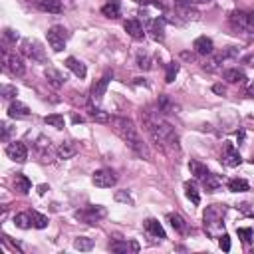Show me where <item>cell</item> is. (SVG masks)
I'll return each instance as SVG.
<instances>
[{
    "instance_id": "obj_16",
    "label": "cell",
    "mask_w": 254,
    "mask_h": 254,
    "mask_svg": "<svg viewBox=\"0 0 254 254\" xmlns=\"http://www.w3.org/2000/svg\"><path fill=\"white\" fill-rule=\"evenodd\" d=\"M66 66H68V68H70V70H72V72H74L79 79H83V78L88 76V68H86V64H81L78 58H72V56H70V58L66 60Z\"/></svg>"
},
{
    "instance_id": "obj_42",
    "label": "cell",
    "mask_w": 254,
    "mask_h": 254,
    "mask_svg": "<svg viewBox=\"0 0 254 254\" xmlns=\"http://www.w3.org/2000/svg\"><path fill=\"white\" fill-rule=\"evenodd\" d=\"M0 95H2L4 99H12V97L18 95V92H16L14 86H2V90H0Z\"/></svg>"
},
{
    "instance_id": "obj_41",
    "label": "cell",
    "mask_w": 254,
    "mask_h": 254,
    "mask_svg": "<svg viewBox=\"0 0 254 254\" xmlns=\"http://www.w3.org/2000/svg\"><path fill=\"white\" fill-rule=\"evenodd\" d=\"M115 201L125 203V205H133V199H131V195L127 193V190H117V193H115Z\"/></svg>"
},
{
    "instance_id": "obj_38",
    "label": "cell",
    "mask_w": 254,
    "mask_h": 254,
    "mask_svg": "<svg viewBox=\"0 0 254 254\" xmlns=\"http://www.w3.org/2000/svg\"><path fill=\"white\" fill-rule=\"evenodd\" d=\"M177 74H179V64H177V62H171V64L167 66V76H165V79H167L169 83H171V81L175 79Z\"/></svg>"
},
{
    "instance_id": "obj_28",
    "label": "cell",
    "mask_w": 254,
    "mask_h": 254,
    "mask_svg": "<svg viewBox=\"0 0 254 254\" xmlns=\"http://www.w3.org/2000/svg\"><path fill=\"white\" fill-rule=\"evenodd\" d=\"M14 187H16V190H20V193H28V190L32 189V183H30V179L26 175L18 173L16 179H14Z\"/></svg>"
},
{
    "instance_id": "obj_29",
    "label": "cell",
    "mask_w": 254,
    "mask_h": 254,
    "mask_svg": "<svg viewBox=\"0 0 254 254\" xmlns=\"http://www.w3.org/2000/svg\"><path fill=\"white\" fill-rule=\"evenodd\" d=\"M228 189L232 190V193H244V190L250 189V185H248L246 179H230L228 181Z\"/></svg>"
},
{
    "instance_id": "obj_19",
    "label": "cell",
    "mask_w": 254,
    "mask_h": 254,
    "mask_svg": "<svg viewBox=\"0 0 254 254\" xmlns=\"http://www.w3.org/2000/svg\"><path fill=\"white\" fill-rule=\"evenodd\" d=\"M101 14L105 16V18H119L121 16V6H119V2L117 0H110L108 4H103L101 6Z\"/></svg>"
},
{
    "instance_id": "obj_40",
    "label": "cell",
    "mask_w": 254,
    "mask_h": 254,
    "mask_svg": "<svg viewBox=\"0 0 254 254\" xmlns=\"http://www.w3.org/2000/svg\"><path fill=\"white\" fill-rule=\"evenodd\" d=\"M90 115L95 119V121H99V123H105V121H110V115L105 113L103 110H95V108H92L90 110Z\"/></svg>"
},
{
    "instance_id": "obj_43",
    "label": "cell",
    "mask_w": 254,
    "mask_h": 254,
    "mask_svg": "<svg viewBox=\"0 0 254 254\" xmlns=\"http://www.w3.org/2000/svg\"><path fill=\"white\" fill-rule=\"evenodd\" d=\"M4 40L8 42V44H16V40H18V32H14L12 28H6V30H4Z\"/></svg>"
},
{
    "instance_id": "obj_52",
    "label": "cell",
    "mask_w": 254,
    "mask_h": 254,
    "mask_svg": "<svg viewBox=\"0 0 254 254\" xmlns=\"http://www.w3.org/2000/svg\"><path fill=\"white\" fill-rule=\"evenodd\" d=\"M193 2H199V4H208V2H213V0H193Z\"/></svg>"
},
{
    "instance_id": "obj_11",
    "label": "cell",
    "mask_w": 254,
    "mask_h": 254,
    "mask_svg": "<svg viewBox=\"0 0 254 254\" xmlns=\"http://www.w3.org/2000/svg\"><path fill=\"white\" fill-rule=\"evenodd\" d=\"M222 159H224V163L228 167H238L242 163L240 153L235 149V145H232V143H224V155H222Z\"/></svg>"
},
{
    "instance_id": "obj_20",
    "label": "cell",
    "mask_w": 254,
    "mask_h": 254,
    "mask_svg": "<svg viewBox=\"0 0 254 254\" xmlns=\"http://www.w3.org/2000/svg\"><path fill=\"white\" fill-rule=\"evenodd\" d=\"M44 76H46L48 83H50V86H54V88H62L64 83H66V78H64L58 70H54V68H46Z\"/></svg>"
},
{
    "instance_id": "obj_6",
    "label": "cell",
    "mask_w": 254,
    "mask_h": 254,
    "mask_svg": "<svg viewBox=\"0 0 254 254\" xmlns=\"http://www.w3.org/2000/svg\"><path fill=\"white\" fill-rule=\"evenodd\" d=\"M2 62H4V68H6L10 74H14V76H24L26 66H24L22 58H20L18 54L8 52V50L4 48V50H2Z\"/></svg>"
},
{
    "instance_id": "obj_3",
    "label": "cell",
    "mask_w": 254,
    "mask_h": 254,
    "mask_svg": "<svg viewBox=\"0 0 254 254\" xmlns=\"http://www.w3.org/2000/svg\"><path fill=\"white\" fill-rule=\"evenodd\" d=\"M222 217H224V208L221 205H213L205 210V230L208 235H217V230L222 228Z\"/></svg>"
},
{
    "instance_id": "obj_9",
    "label": "cell",
    "mask_w": 254,
    "mask_h": 254,
    "mask_svg": "<svg viewBox=\"0 0 254 254\" xmlns=\"http://www.w3.org/2000/svg\"><path fill=\"white\" fill-rule=\"evenodd\" d=\"M6 155L16 161V163H24L28 159V149H26V145L22 141H12L8 147H6Z\"/></svg>"
},
{
    "instance_id": "obj_50",
    "label": "cell",
    "mask_w": 254,
    "mask_h": 254,
    "mask_svg": "<svg viewBox=\"0 0 254 254\" xmlns=\"http://www.w3.org/2000/svg\"><path fill=\"white\" fill-rule=\"evenodd\" d=\"M246 94L250 95V97H254V81L250 83V86H248V90H246Z\"/></svg>"
},
{
    "instance_id": "obj_5",
    "label": "cell",
    "mask_w": 254,
    "mask_h": 254,
    "mask_svg": "<svg viewBox=\"0 0 254 254\" xmlns=\"http://www.w3.org/2000/svg\"><path fill=\"white\" fill-rule=\"evenodd\" d=\"M22 54L26 56V58H30V60H34V62H40V64H46V52H44V48H42V44L38 40H22Z\"/></svg>"
},
{
    "instance_id": "obj_37",
    "label": "cell",
    "mask_w": 254,
    "mask_h": 254,
    "mask_svg": "<svg viewBox=\"0 0 254 254\" xmlns=\"http://www.w3.org/2000/svg\"><path fill=\"white\" fill-rule=\"evenodd\" d=\"M36 149L42 153V157H46V155L50 153V139H46V137H40V139H38V143H36Z\"/></svg>"
},
{
    "instance_id": "obj_4",
    "label": "cell",
    "mask_w": 254,
    "mask_h": 254,
    "mask_svg": "<svg viewBox=\"0 0 254 254\" xmlns=\"http://www.w3.org/2000/svg\"><path fill=\"white\" fill-rule=\"evenodd\" d=\"M105 215H108V210H105V206H101V205L86 206V208H79L74 213V217L79 222H86V224H97Z\"/></svg>"
},
{
    "instance_id": "obj_25",
    "label": "cell",
    "mask_w": 254,
    "mask_h": 254,
    "mask_svg": "<svg viewBox=\"0 0 254 254\" xmlns=\"http://www.w3.org/2000/svg\"><path fill=\"white\" fill-rule=\"evenodd\" d=\"M189 171H190V175H195L197 179H205L208 175V169L203 163H199V161H189Z\"/></svg>"
},
{
    "instance_id": "obj_14",
    "label": "cell",
    "mask_w": 254,
    "mask_h": 254,
    "mask_svg": "<svg viewBox=\"0 0 254 254\" xmlns=\"http://www.w3.org/2000/svg\"><path fill=\"white\" fill-rule=\"evenodd\" d=\"M56 153H58V157L60 159H72V157H76V153H78V145L74 143V141H64L58 149H56Z\"/></svg>"
},
{
    "instance_id": "obj_23",
    "label": "cell",
    "mask_w": 254,
    "mask_h": 254,
    "mask_svg": "<svg viewBox=\"0 0 254 254\" xmlns=\"http://www.w3.org/2000/svg\"><path fill=\"white\" fill-rule=\"evenodd\" d=\"M169 222H171V226L175 228V232H179V235H187L189 232V224L181 215H169Z\"/></svg>"
},
{
    "instance_id": "obj_21",
    "label": "cell",
    "mask_w": 254,
    "mask_h": 254,
    "mask_svg": "<svg viewBox=\"0 0 254 254\" xmlns=\"http://www.w3.org/2000/svg\"><path fill=\"white\" fill-rule=\"evenodd\" d=\"M157 110L159 111H163V113H177V105L169 99V95H159V99H157Z\"/></svg>"
},
{
    "instance_id": "obj_8",
    "label": "cell",
    "mask_w": 254,
    "mask_h": 254,
    "mask_svg": "<svg viewBox=\"0 0 254 254\" xmlns=\"http://www.w3.org/2000/svg\"><path fill=\"white\" fill-rule=\"evenodd\" d=\"M92 181L99 189H111L117 183V177H115V173L111 171V169H99V171L94 173Z\"/></svg>"
},
{
    "instance_id": "obj_33",
    "label": "cell",
    "mask_w": 254,
    "mask_h": 254,
    "mask_svg": "<svg viewBox=\"0 0 254 254\" xmlns=\"http://www.w3.org/2000/svg\"><path fill=\"white\" fill-rule=\"evenodd\" d=\"M153 60H151V56L147 54V52H139L137 54V68H141V70H151L153 66Z\"/></svg>"
},
{
    "instance_id": "obj_27",
    "label": "cell",
    "mask_w": 254,
    "mask_h": 254,
    "mask_svg": "<svg viewBox=\"0 0 254 254\" xmlns=\"http://www.w3.org/2000/svg\"><path fill=\"white\" fill-rule=\"evenodd\" d=\"M185 195L193 205H201V195H199L195 183H185Z\"/></svg>"
},
{
    "instance_id": "obj_34",
    "label": "cell",
    "mask_w": 254,
    "mask_h": 254,
    "mask_svg": "<svg viewBox=\"0 0 254 254\" xmlns=\"http://www.w3.org/2000/svg\"><path fill=\"white\" fill-rule=\"evenodd\" d=\"M30 217H32V226H36V228H46L48 226V217L38 213V210H32Z\"/></svg>"
},
{
    "instance_id": "obj_49",
    "label": "cell",
    "mask_w": 254,
    "mask_h": 254,
    "mask_svg": "<svg viewBox=\"0 0 254 254\" xmlns=\"http://www.w3.org/2000/svg\"><path fill=\"white\" fill-rule=\"evenodd\" d=\"M213 92H215V94H219V95H224V92H226V90H224V86H215V88H213Z\"/></svg>"
},
{
    "instance_id": "obj_24",
    "label": "cell",
    "mask_w": 254,
    "mask_h": 254,
    "mask_svg": "<svg viewBox=\"0 0 254 254\" xmlns=\"http://www.w3.org/2000/svg\"><path fill=\"white\" fill-rule=\"evenodd\" d=\"M149 32H151V36H153V40H157V42H161L163 38H165V24H163V20H151L149 22Z\"/></svg>"
},
{
    "instance_id": "obj_39",
    "label": "cell",
    "mask_w": 254,
    "mask_h": 254,
    "mask_svg": "<svg viewBox=\"0 0 254 254\" xmlns=\"http://www.w3.org/2000/svg\"><path fill=\"white\" fill-rule=\"evenodd\" d=\"M237 232H238V238H240L242 242H246V244L252 242V238H254V230H252V228H238Z\"/></svg>"
},
{
    "instance_id": "obj_32",
    "label": "cell",
    "mask_w": 254,
    "mask_h": 254,
    "mask_svg": "<svg viewBox=\"0 0 254 254\" xmlns=\"http://www.w3.org/2000/svg\"><path fill=\"white\" fill-rule=\"evenodd\" d=\"M230 22L235 24L237 28L240 26V28H250L248 26V20H246V12H232L230 14Z\"/></svg>"
},
{
    "instance_id": "obj_2",
    "label": "cell",
    "mask_w": 254,
    "mask_h": 254,
    "mask_svg": "<svg viewBox=\"0 0 254 254\" xmlns=\"http://www.w3.org/2000/svg\"><path fill=\"white\" fill-rule=\"evenodd\" d=\"M111 125H113V131L125 141V145L129 147L135 155H139V157H143L147 161L151 159L149 147L143 143V139H141V135L137 131V127H135V123L131 119H127V117H113Z\"/></svg>"
},
{
    "instance_id": "obj_48",
    "label": "cell",
    "mask_w": 254,
    "mask_h": 254,
    "mask_svg": "<svg viewBox=\"0 0 254 254\" xmlns=\"http://www.w3.org/2000/svg\"><path fill=\"white\" fill-rule=\"evenodd\" d=\"M246 20H248V26H250V28H254V10L246 14Z\"/></svg>"
},
{
    "instance_id": "obj_10",
    "label": "cell",
    "mask_w": 254,
    "mask_h": 254,
    "mask_svg": "<svg viewBox=\"0 0 254 254\" xmlns=\"http://www.w3.org/2000/svg\"><path fill=\"white\" fill-rule=\"evenodd\" d=\"M110 79H111V76L105 74L101 79H97L94 86H92V101H94V103H99V101L103 99L105 90H108V86H110Z\"/></svg>"
},
{
    "instance_id": "obj_1",
    "label": "cell",
    "mask_w": 254,
    "mask_h": 254,
    "mask_svg": "<svg viewBox=\"0 0 254 254\" xmlns=\"http://www.w3.org/2000/svg\"><path fill=\"white\" fill-rule=\"evenodd\" d=\"M143 121H145V127L149 131L151 139L157 143V147H161L163 151L179 149V137L175 129L159 115V111H145Z\"/></svg>"
},
{
    "instance_id": "obj_36",
    "label": "cell",
    "mask_w": 254,
    "mask_h": 254,
    "mask_svg": "<svg viewBox=\"0 0 254 254\" xmlns=\"http://www.w3.org/2000/svg\"><path fill=\"white\" fill-rule=\"evenodd\" d=\"M50 127H56V129H62L64 127V117L62 115H58V113H52V115H46V119H44Z\"/></svg>"
},
{
    "instance_id": "obj_15",
    "label": "cell",
    "mask_w": 254,
    "mask_h": 254,
    "mask_svg": "<svg viewBox=\"0 0 254 254\" xmlns=\"http://www.w3.org/2000/svg\"><path fill=\"white\" fill-rule=\"evenodd\" d=\"M123 28H125L127 34H129L131 38H135V40H143V36H145V30H143L139 20H127Z\"/></svg>"
},
{
    "instance_id": "obj_22",
    "label": "cell",
    "mask_w": 254,
    "mask_h": 254,
    "mask_svg": "<svg viewBox=\"0 0 254 254\" xmlns=\"http://www.w3.org/2000/svg\"><path fill=\"white\" fill-rule=\"evenodd\" d=\"M222 78H224L228 83H242V81L246 79V74H244L242 70H238V68H230V70H226V72L222 74Z\"/></svg>"
},
{
    "instance_id": "obj_13",
    "label": "cell",
    "mask_w": 254,
    "mask_h": 254,
    "mask_svg": "<svg viewBox=\"0 0 254 254\" xmlns=\"http://www.w3.org/2000/svg\"><path fill=\"white\" fill-rule=\"evenodd\" d=\"M8 115L12 119H26V117H30V110L22 101H12L10 108H8Z\"/></svg>"
},
{
    "instance_id": "obj_51",
    "label": "cell",
    "mask_w": 254,
    "mask_h": 254,
    "mask_svg": "<svg viewBox=\"0 0 254 254\" xmlns=\"http://www.w3.org/2000/svg\"><path fill=\"white\" fill-rule=\"evenodd\" d=\"M46 189H48L46 185H40V187H38V193H40V195H44V193H46Z\"/></svg>"
},
{
    "instance_id": "obj_47",
    "label": "cell",
    "mask_w": 254,
    "mask_h": 254,
    "mask_svg": "<svg viewBox=\"0 0 254 254\" xmlns=\"http://www.w3.org/2000/svg\"><path fill=\"white\" fill-rule=\"evenodd\" d=\"M244 64H248V66H254V52L248 54V56H244Z\"/></svg>"
},
{
    "instance_id": "obj_7",
    "label": "cell",
    "mask_w": 254,
    "mask_h": 254,
    "mask_svg": "<svg viewBox=\"0 0 254 254\" xmlns=\"http://www.w3.org/2000/svg\"><path fill=\"white\" fill-rule=\"evenodd\" d=\"M66 40H68V32L64 26H52L48 30V44L54 52H62L64 48H66Z\"/></svg>"
},
{
    "instance_id": "obj_31",
    "label": "cell",
    "mask_w": 254,
    "mask_h": 254,
    "mask_svg": "<svg viewBox=\"0 0 254 254\" xmlns=\"http://www.w3.org/2000/svg\"><path fill=\"white\" fill-rule=\"evenodd\" d=\"M14 224H16L18 228H30V226H32V217H30V213H18V215L14 217Z\"/></svg>"
},
{
    "instance_id": "obj_12",
    "label": "cell",
    "mask_w": 254,
    "mask_h": 254,
    "mask_svg": "<svg viewBox=\"0 0 254 254\" xmlns=\"http://www.w3.org/2000/svg\"><path fill=\"white\" fill-rule=\"evenodd\" d=\"M193 48H195V50H197V54H201V56H208V54H213V52H215V44H213V40L206 38V36H199V38L195 40Z\"/></svg>"
},
{
    "instance_id": "obj_26",
    "label": "cell",
    "mask_w": 254,
    "mask_h": 254,
    "mask_svg": "<svg viewBox=\"0 0 254 254\" xmlns=\"http://www.w3.org/2000/svg\"><path fill=\"white\" fill-rule=\"evenodd\" d=\"M110 248H111L113 252H129V250L137 252V250H139V246H137L135 242H123V240H113V242L110 244Z\"/></svg>"
},
{
    "instance_id": "obj_18",
    "label": "cell",
    "mask_w": 254,
    "mask_h": 254,
    "mask_svg": "<svg viewBox=\"0 0 254 254\" xmlns=\"http://www.w3.org/2000/svg\"><path fill=\"white\" fill-rule=\"evenodd\" d=\"M145 230L149 232V235L153 237V238H165V230H163V226H161V222L159 221H155V219H147L145 221Z\"/></svg>"
},
{
    "instance_id": "obj_30",
    "label": "cell",
    "mask_w": 254,
    "mask_h": 254,
    "mask_svg": "<svg viewBox=\"0 0 254 254\" xmlns=\"http://www.w3.org/2000/svg\"><path fill=\"white\" fill-rule=\"evenodd\" d=\"M203 185H205V189L208 190V193H215V190L221 187V179H219L217 175H213V173H208V175L203 179Z\"/></svg>"
},
{
    "instance_id": "obj_44",
    "label": "cell",
    "mask_w": 254,
    "mask_h": 254,
    "mask_svg": "<svg viewBox=\"0 0 254 254\" xmlns=\"http://www.w3.org/2000/svg\"><path fill=\"white\" fill-rule=\"evenodd\" d=\"M219 238H221V240H219L221 248H222L224 252H228V250H230V238H228V235H221Z\"/></svg>"
},
{
    "instance_id": "obj_46",
    "label": "cell",
    "mask_w": 254,
    "mask_h": 254,
    "mask_svg": "<svg viewBox=\"0 0 254 254\" xmlns=\"http://www.w3.org/2000/svg\"><path fill=\"white\" fill-rule=\"evenodd\" d=\"M175 4H177V8H185V6L193 4V0H175Z\"/></svg>"
},
{
    "instance_id": "obj_45",
    "label": "cell",
    "mask_w": 254,
    "mask_h": 254,
    "mask_svg": "<svg viewBox=\"0 0 254 254\" xmlns=\"http://www.w3.org/2000/svg\"><path fill=\"white\" fill-rule=\"evenodd\" d=\"M10 131H12V129H10V125H8V123H2V139H4V141H8Z\"/></svg>"
},
{
    "instance_id": "obj_17",
    "label": "cell",
    "mask_w": 254,
    "mask_h": 254,
    "mask_svg": "<svg viewBox=\"0 0 254 254\" xmlns=\"http://www.w3.org/2000/svg\"><path fill=\"white\" fill-rule=\"evenodd\" d=\"M36 6L44 12H50V14H60L64 10L60 0H36Z\"/></svg>"
},
{
    "instance_id": "obj_35",
    "label": "cell",
    "mask_w": 254,
    "mask_h": 254,
    "mask_svg": "<svg viewBox=\"0 0 254 254\" xmlns=\"http://www.w3.org/2000/svg\"><path fill=\"white\" fill-rule=\"evenodd\" d=\"M74 248L88 252V250H92V248H94V240H92V238H88V237H79V238H76V240H74Z\"/></svg>"
}]
</instances>
